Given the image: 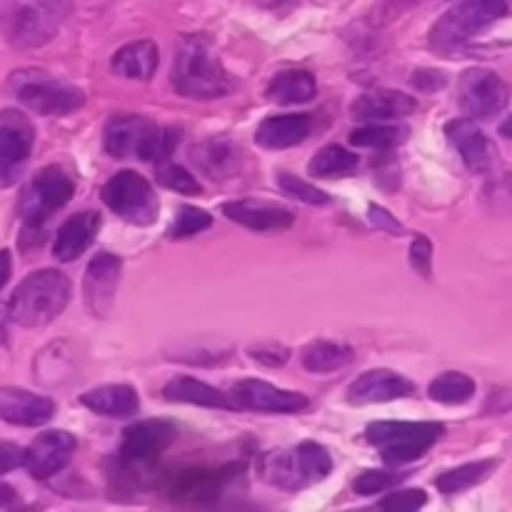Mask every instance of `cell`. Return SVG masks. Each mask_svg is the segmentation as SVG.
Wrapping results in <instances>:
<instances>
[{
    "instance_id": "34",
    "label": "cell",
    "mask_w": 512,
    "mask_h": 512,
    "mask_svg": "<svg viewBox=\"0 0 512 512\" xmlns=\"http://www.w3.org/2000/svg\"><path fill=\"white\" fill-rule=\"evenodd\" d=\"M295 455H298L300 473H303L308 485L320 483V480H325L333 473V458H330V453L320 443L305 440V443L295 445Z\"/></svg>"
},
{
    "instance_id": "40",
    "label": "cell",
    "mask_w": 512,
    "mask_h": 512,
    "mask_svg": "<svg viewBox=\"0 0 512 512\" xmlns=\"http://www.w3.org/2000/svg\"><path fill=\"white\" fill-rule=\"evenodd\" d=\"M425 503H428V495H425L420 488H415V490H403V493L388 495V498L380 500L378 505L388 512H415L425 508Z\"/></svg>"
},
{
    "instance_id": "15",
    "label": "cell",
    "mask_w": 512,
    "mask_h": 512,
    "mask_svg": "<svg viewBox=\"0 0 512 512\" xmlns=\"http://www.w3.org/2000/svg\"><path fill=\"white\" fill-rule=\"evenodd\" d=\"M120 283V258H115L113 253H98L88 263L83 278V298L88 305L90 315H103L110 313L113 308L115 290Z\"/></svg>"
},
{
    "instance_id": "46",
    "label": "cell",
    "mask_w": 512,
    "mask_h": 512,
    "mask_svg": "<svg viewBox=\"0 0 512 512\" xmlns=\"http://www.w3.org/2000/svg\"><path fill=\"white\" fill-rule=\"evenodd\" d=\"M10 268H13L10 265V253L8 250H0V288L10 280Z\"/></svg>"
},
{
    "instance_id": "5",
    "label": "cell",
    "mask_w": 512,
    "mask_h": 512,
    "mask_svg": "<svg viewBox=\"0 0 512 512\" xmlns=\"http://www.w3.org/2000/svg\"><path fill=\"white\" fill-rule=\"evenodd\" d=\"M505 15H508L505 0H463L440 15L438 23L430 28V48L438 55L458 53L480 30L490 28Z\"/></svg>"
},
{
    "instance_id": "1",
    "label": "cell",
    "mask_w": 512,
    "mask_h": 512,
    "mask_svg": "<svg viewBox=\"0 0 512 512\" xmlns=\"http://www.w3.org/2000/svg\"><path fill=\"white\" fill-rule=\"evenodd\" d=\"M170 83L180 95L195 100L225 98L235 85L208 40L200 35H185L180 40Z\"/></svg>"
},
{
    "instance_id": "43",
    "label": "cell",
    "mask_w": 512,
    "mask_h": 512,
    "mask_svg": "<svg viewBox=\"0 0 512 512\" xmlns=\"http://www.w3.org/2000/svg\"><path fill=\"white\" fill-rule=\"evenodd\" d=\"M368 220H370V223L375 225V228L388 230L390 235H403V233H405L403 225H400L398 220H395L393 215L388 213V210L380 208V205H370V210H368Z\"/></svg>"
},
{
    "instance_id": "44",
    "label": "cell",
    "mask_w": 512,
    "mask_h": 512,
    "mask_svg": "<svg viewBox=\"0 0 512 512\" xmlns=\"http://www.w3.org/2000/svg\"><path fill=\"white\" fill-rule=\"evenodd\" d=\"M23 455H25L23 448L0 440V475L13 473L15 468H20V465H23Z\"/></svg>"
},
{
    "instance_id": "30",
    "label": "cell",
    "mask_w": 512,
    "mask_h": 512,
    "mask_svg": "<svg viewBox=\"0 0 512 512\" xmlns=\"http://www.w3.org/2000/svg\"><path fill=\"white\" fill-rule=\"evenodd\" d=\"M355 353L353 348L340 343H330V340H315V343L303 348V368L308 373H333V370L345 368L353 363Z\"/></svg>"
},
{
    "instance_id": "23",
    "label": "cell",
    "mask_w": 512,
    "mask_h": 512,
    "mask_svg": "<svg viewBox=\"0 0 512 512\" xmlns=\"http://www.w3.org/2000/svg\"><path fill=\"white\" fill-rule=\"evenodd\" d=\"M163 398L170 403H188L200 405V408H213V410H238L233 395L223 393V390L213 388V385L203 383L198 378H173L163 388Z\"/></svg>"
},
{
    "instance_id": "33",
    "label": "cell",
    "mask_w": 512,
    "mask_h": 512,
    "mask_svg": "<svg viewBox=\"0 0 512 512\" xmlns=\"http://www.w3.org/2000/svg\"><path fill=\"white\" fill-rule=\"evenodd\" d=\"M430 400L443 405H463L475 395V380L463 373H443L430 383Z\"/></svg>"
},
{
    "instance_id": "47",
    "label": "cell",
    "mask_w": 512,
    "mask_h": 512,
    "mask_svg": "<svg viewBox=\"0 0 512 512\" xmlns=\"http://www.w3.org/2000/svg\"><path fill=\"white\" fill-rule=\"evenodd\" d=\"M5 330H8V308L0 303V345H3L5 340Z\"/></svg>"
},
{
    "instance_id": "9",
    "label": "cell",
    "mask_w": 512,
    "mask_h": 512,
    "mask_svg": "<svg viewBox=\"0 0 512 512\" xmlns=\"http://www.w3.org/2000/svg\"><path fill=\"white\" fill-rule=\"evenodd\" d=\"M103 203L118 218L133 225H150L158 220V198L143 175L133 170H120L100 190Z\"/></svg>"
},
{
    "instance_id": "38",
    "label": "cell",
    "mask_w": 512,
    "mask_h": 512,
    "mask_svg": "<svg viewBox=\"0 0 512 512\" xmlns=\"http://www.w3.org/2000/svg\"><path fill=\"white\" fill-rule=\"evenodd\" d=\"M278 185L283 193L293 195V198L303 200L305 205H330V195L323 193V190H318L315 185L305 183V180L295 178V175L290 173H283L278 178Z\"/></svg>"
},
{
    "instance_id": "41",
    "label": "cell",
    "mask_w": 512,
    "mask_h": 512,
    "mask_svg": "<svg viewBox=\"0 0 512 512\" xmlns=\"http://www.w3.org/2000/svg\"><path fill=\"white\" fill-rule=\"evenodd\" d=\"M410 265L418 270L423 278H430V270H433V245L425 235H418L410 245Z\"/></svg>"
},
{
    "instance_id": "24",
    "label": "cell",
    "mask_w": 512,
    "mask_h": 512,
    "mask_svg": "<svg viewBox=\"0 0 512 512\" xmlns=\"http://www.w3.org/2000/svg\"><path fill=\"white\" fill-rule=\"evenodd\" d=\"M310 128H313V123H310L308 115H273L258 125L255 140L268 150H285L303 143L310 135Z\"/></svg>"
},
{
    "instance_id": "18",
    "label": "cell",
    "mask_w": 512,
    "mask_h": 512,
    "mask_svg": "<svg viewBox=\"0 0 512 512\" xmlns=\"http://www.w3.org/2000/svg\"><path fill=\"white\" fill-rule=\"evenodd\" d=\"M55 415L53 400L33 395L23 388H0V423L35 428Z\"/></svg>"
},
{
    "instance_id": "2",
    "label": "cell",
    "mask_w": 512,
    "mask_h": 512,
    "mask_svg": "<svg viewBox=\"0 0 512 512\" xmlns=\"http://www.w3.org/2000/svg\"><path fill=\"white\" fill-rule=\"evenodd\" d=\"M180 133L173 128H158L143 115L118 113L105 120L103 145L113 158H140L148 163H163L178 145Z\"/></svg>"
},
{
    "instance_id": "31",
    "label": "cell",
    "mask_w": 512,
    "mask_h": 512,
    "mask_svg": "<svg viewBox=\"0 0 512 512\" xmlns=\"http://www.w3.org/2000/svg\"><path fill=\"white\" fill-rule=\"evenodd\" d=\"M495 465H498V460H475V463L460 465V468L448 470V473L440 475V478L435 480V488L443 495L465 493V490L483 483V480L493 473Z\"/></svg>"
},
{
    "instance_id": "10",
    "label": "cell",
    "mask_w": 512,
    "mask_h": 512,
    "mask_svg": "<svg viewBox=\"0 0 512 512\" xmlns=\"http://www.w3.org/2000/svg\"><path fill=\"white\" fill-rule=\"evenodd\" d=\"M508 98V83L493 70L470 68L460 75L458 103L468 118H493L500 110H505Z\"/></svg>"
},
{
    "instance_id": "39",
    "label": "cell",
    "mask_w": 512,
    "mask_h": 512,
    "mask_svg": "<svg viewBox=\"0 0 512 512\" xmlns=\"http://www.w3.org/2000/svg\"><path fill=\"white\" fill-rule=\"evenodd\" d=\"M405 475H393V473H385V470H365V473H360L358 478L353 480V490L358 495H363V498H368V495H378V493H385L388 488H393L395 483H400Z\"/></svg>"
},
{
    "instance_id": "21",
    "label": "cell",
    "mask_w": 512,
    "mask_h": 512,
    "mask_svg": "<svg viewBox=\"0 0 512 512\" xmlns=\"http://www.w3.org/2000/svg\"><path fill=\"white\" fill-rule=\"evenodd\" d=\"M190 160L198 165V170H203L213 180L235 178L240 168H243V153H240L238 143L230 138L203 140V143L193 148Z\"/></svg>"
},
{
    "instance_id": "27",
    "label": "cell",
    "mask_w": 512,
    "mask_h": 512,
    "mask_svg": "<svg viewBox=\"0 0 512 512\" xmlns=\"http://www.w3.org/2000/svg\"><path fill=\"white\" fill-rule=\"evenodd\" d=\"M80 403L103 418H130L138 413L140 400L130 385H103L80 395Z\"/></svg>"
},
{
    "instance_id": "45",
    "label": "cell",
    "mask_w": 512,
    "mask_h": 512,
    "mask_svg": "<svg viewBox=\"0 0 512 512\" xmlns=\"http://www.w3.org/2000/svg\"><path fill=\"white\" fill-rule=\"evenodd\" d=\"M15 503H18V495H15V490L10 488V485L0 483V510L13 508Z\"/></svg>"
},
{
    "instance_id": "42",
    "label": "cell",
    "mask_w": 512,
    "mask_h": 512,
    "mask_svg": "<svg viewBox=\"0 0 512 512\" xmlns=\"http://www.w3.org/2000/svg\"><path fill=\"white\" fill-rule=\"evenodd\" d=\"M250 358H255L263 365H273V368H278V365L288 363L290 353L288 348H283V345H255V348H250Z\"/></svg>"
},
{
    "instance_id": "13",
    "label": "cell",
    "mask_w": 512,
    "mask_h": 512,
    "mask_svg": "<svg viewBox=\"0 0 512 512\" xmlns=\"http://www.w3.org/2000/svg\"><path fill=\"white\" fill-rule=\"evenodd\" d=\"M238 410H253V413H268V415H295L308 410L310 400L300 393H290V390H280L275 385L265 383V380H240L235 388L230 390Z\"/></svg>"
},
{
    "instance_id": "28",
    "label": "cell",
    "mask_w": 512,
    "mask_h": 512,
    "mask_svg": "<svg viewBox=\"0 0 512 512\" xmlns=\"http://www.w3.org/2000/svg\"><path fill=\"white\" fill-rule=\"evenodd\" d=\"M318 83L308 70H283L268 85V100L275 105H303L315 100Z\"/></svg>"
},
{
    "instance_id": "12",
    "label": "cell",
    "mask_w": 512,
    "mask_h": 512,
    "mask_svg": "<svg viewBox=\"0 0 512 512\" xmlns=\"http://www.w3.org/2000/svg\"><path fill=\"white\" fill-rule=\"evenodd\" d=\"M33 128L20 113L0 115V188L18 183L33 150Z\"/></svg>"
},
{
    "instance_id": "6",
    "label": "cell",
    "mask_w": 512,
    "mask_h": 512,
    "mask_svg": "<svg viewBox=\"0 0 512 512\" xmlns=\"http://www.w3.org/2000/svg\"><path fill=\"white\" fill-rule=\"evenodd\" d=\"M445 433L443 423H400L383 420L368 425V443L380 450L388 465H405L420 460Z\"/></svg>"
},
{
    "instance_id": "17",
    "label": "cell",
    "mask_w": 512,
    "mask_h": 512,
    "mask_svg": "<svg viewBox=\"0 0 512 512\" xmlns=\"http://www.w3.org/2000/svg\"><path fill=\"white\" fill-rule=\"evenodd\" d=\"M415 395L413 380L403 378L393 370H370L363 373L348 390V400L353 405H373V403H390V400L410 398Z\"/></svg>"
},
{
    "instance_id": "19",
    "label": "cell",
    "mask_w": 512,
    "mask_h": 512,
    "mask_svg": "<svg viewBox=\"0 0 512 512\" xmlns=\"http://www.w3.org/2000/svg\"><path fill=\"white\" fill-rule=\"evenodd\" d=\"M445 135H448L450 143L455 145V150L463 158L465 168L475 175L488 173L490 165H493V148H490V140L485 138L483 130L473 123L470 118H455L445 125Z\"/></svg>"
},
{
    "instance_id": "22",
    "label": "cell",
    "mask_w": 512,
    "mask_h": 512,
    "mask_svg": "<svg viewBox=\"0 0 512 512\" xmlns=\"http://www.w3.org/2000/svg\"><path fill=\"white\" fill-rule=\"evenodd\" d=\"M415 108H418V103H415L413 95L400 93V90H375V93L360 95L350 113L363 123H383V120L405 118Z\"/></svg>"
},
{
    "instance_id": "11",
    "label": "cell",
    "mask_w": 512,
    "mask_h": 512,
    "mask_svg": "<svg viewBox=\"0 0 512 512\" xmlns=\"http://www.w3.org/2000/svg\"><path fill=\"white\" fill-rule=\"evenodd\" d=\"M175 435L178 433H175V425L170 420H140V423L130 425L123 433V443H120L118 450V463L125 470L150 465L158 455H163L173 445Z\"/></svg>"
},
{
    "instance_id": "32",
    "label": "cell",
    "mask_w": 512,
    "mask_h": 512,
    "mask_svg": "<svg viewBox=\"0 0 512 512\" xmlns=\"http://www.w3.org/2000/svg\"><path fill=\"white\" fill-rule=\"evenodd\" d=\"M358 165V155L345 150L343 145H328L310 160L308 170L315 178H345V175H353Z\"/></svg>"
},
{
    "instance_id": "36",
    "label": "cell",
    "mask_w": 512,
    "mask_h": 512,
    "mask_svg": "<svg viewBox=\"0 0 512 512\" xmlns=\"http://www.w3.org/2000/svg\"><path fill=\"white\" fill-rule=\"evenodd\" d=\"M210 225H213V218H210L205 210L193 208V205H183V208L178 210V218H175V223L170 225L168 238H173V240L193 238V235L208 230Z\"/></svg>"
},
{
    "instance_id": "14",
    "label": "cell",
    "mask_w": 512,
    "mask_h": 512,
    "mask_svg": "<svg viewBox=\"0 0 512 512\" xmlns=\"http://www.w3.org/2000/svg\"><path fill=\"white\" fill-rule=\"evenodd\" d=\"M75 438L65 430H45L25 450L23 465L28 468L30 478L48 480L70 463L75 453Z\"/></svg>"
},
{
    "instance_id": "4",
    "label": "cell",
    "mask_w": 512,
    "mask_h": 512,
    "mask_svg": "<svg viewBox=\"0 0 512 512\" xmlns=\"http://www.w3.org/2000/svg\"><path fill=\"white\" fill-rule=\"evenodd\" d=\"M70 300V280L60 270H35L13 290L8 320L23 328H43L53 323Z\"/></svg>"
},
{
    "instance_id": "48",
    "label": "cell",
    "mask_w": 512,
    "mask_h": 512,
    "mask_svg": "<svg viewBox=\"0 0 512 512\" xmlns=\"http://www.w3.org/2000/svg\"><path fill=\"white\" fill-rule=\"evenodd\" d=\"M258 5H263V8H275V5H280L283 0H255Z\"/></svg>"
},
{
    "instance_id": "37",
    "label": "cell",
    "mask_w": 512,
    "mask_h": 512,
    "mask_svg": "<svg viewBox=\"0 0 512 512\" xmlns=\"http://www.w3.org/2000/svg\"><path fill=\"white\" fill-rule=\"evenodd\" d=\"M158 183L163 188L175 190V193H183V195H203V185L198 183L190 170H185L183 165H175V163H165L158 168Z\"/></svg>"
},
{
    "instance_id": "8",
    "label": "cell",
    "mask_w": 512,
    "mask_h": 512,
    "mask_svg": "<svg viewBox=\"0 0 512 512\" xmlns=\"http://www.w3.org/2000/svg\"><path fill=\"white\" fill-rule=\"evenodd\" d=\"M75 195V180L60 165L40 170L20 198L23 235H40L50 215L68 205Z\"/></svg>"
},
{
    "instance_id": "26",
    "label": "cell",
    "mask_w": 512,
    "mask_h": 512,
    "mask_svg": "<svg viewBox=\"0 0 512 512\" xmlns=\"http://www.w3.org/2000/svg\"><path fill=\"white\" fill-rule=\"evenodd\" d=\"M158 63V45H155L153 40H135V43L123 45V48L113 55L110 70H113L118 78L125 80H150L155 75V70H158Z\"/></svg>"
},
{
    "instance_id": "35",
    "label": "cell",
    "mask_w": 512,
    "mask_h": 512,
    "mask_svg": "<svg viewBox=\"0 0 512 512\" xmlns=\"http://www.w3.org/2000/svg\"><path fill=\"white\" fill-rule=\"evenodd\" d=\"M405 128H395V125H378L370 123L365 128H358L350 133V143L358 148H375V150H393L405 140Z\"/></svg>"
},
{
    "instance_id": "29",
    "label": "cell",
    "mask_w": 512,
    "mask_h": 512,
    "mask_svg": "<svg viewBox=\"0 0 512 512\" xmlns=\"http://www.w3.org/2000/svg\"><path fill=\"white\" fill-rule=\"evenodd\" d=\"M260 475H263L265 483L275 485L280 490H303L308 488L305 483L303 473H300V463H298V455L293 450H275V453L263 455L260 460Z\"/></svg>"
},
{
    "instance_id": "7",
    "label": "cell",
    "mask_w": 512,
    "mask_h": 512,
    "mask_svg": "<svg viewBox=\"0 0 512 512\" xmlns=\"http://www.w3.org/2000/svg\"><path fill=\"white\" fill-rule=\"evenodd\" d=\"M8 85L15 98L38 115H70L85 103V95L78 88L38 68L15 70Z\"/></svg>"
},
{
    "instance_id": "25",
    "label": "cell",
    "mask_w": 512,
    "mask_h": 512,
    "mask_svg": "<svg viewBox=\"0 0 512 512\" xmlns=\"http://www.w3.org/2000/svg\"><path fill=\"white\" fill-rule=\"evenodd\" d=\"M230 468L225 470H188L180 475L170 488V495L175 500H185V503H208L215 500L230 483Z\"/></svg>"
},
{
    "instance_id": "3",
    "label": "cell",
    "mask_w": 512,
    "mask_h": 512,
    "mask_svg": "<svg viewBox=\"0 0 512 512\" xmlns=\"http://www.w3.org/2000/svg\"><path fill=\"white\" fill-rule=\"evenodd\" d=\"M70 13V0H0V28L10 43L38 48L58 35Z\"/></svg>"
},
{
    "instance_id": "16",
    "label": "cell",
    "mask_w": 512,
    "mask_h": 512,
    "mask_svg": "<svg viewBox=\"0 0 512 512\" xmlns=\"http://www.w3.org/2000/svg\"><path fill=\"white\" fill-rule=\"evenodd\" d=\"M220 210L228 220L255 230V233H278V230H288L295 223L293 210L278 203H265V200H233Z\"/></svg>"
},
{
    "instance_id": "20",
    "label": "cell",
    "mask_w": 512,
    "mask_h": 512,
    "mask_svg": "<svg viewBox=\"0 0 512 512\" xmlns=\"http://www.w3.org/2000/svg\"><path fill=\"white\" fill-rule=\"evenodd\" d=\"M98 230L100 215L95 210H80V213L70 215L58 228V235H55L53 258L60 260V263H73V260H78L90 248Z\"/></svg>"
}]
</instances>
